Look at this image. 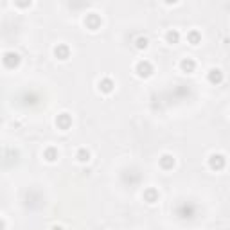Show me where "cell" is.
<instances>
[{"label": "cell", "instance_id": "7a4b0ae2", "mask_svg": "<svg viewBox=\"0 0 230 230\" xmlns=\"http://www.w3.org/2000/svg\"><path fill=\"white\" fill-rule=\"evenodd\" d=\"M110 85H111L110 81H104V83H103V90H106V92H110V90H111V86H110Z\"/></svg>", "mask_w": 230, "mask_h": 230}, {"label": "cell", "instance_id": "6da1fadb", "mask_svg": "<svg viewBox=\"0 0 230 230\" xmlns=\"http://www.w3.org/2000/svg\"><path fill=\"white\" fill-rule=\"evenodd\" d=\"M182 67L185 68V70H187V68L191 70V68H192V63H191V61H183V63H182Z\"/></svg>", "mask_w": 230, "mask_h": 230}]
</instances>
